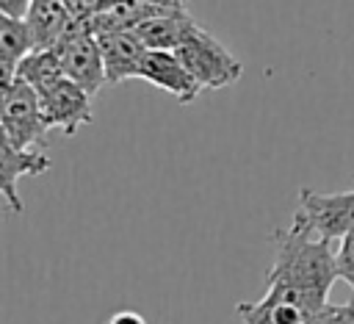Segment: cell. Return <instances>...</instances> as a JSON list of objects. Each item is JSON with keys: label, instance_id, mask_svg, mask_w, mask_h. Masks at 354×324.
<instances>
[{"label": "cell", "instance_id": "6da1fadb", "mask_svg": "<svg viewBox=\"0 0 354 324\" xmlns=\"http://www.w3.org/2000/svg\"><path fill=\"white\" fill-rule=\"evenodd\" d=\"M337 246L329 238L315 235L296 219L277 233V255L266 274V294L274 302L296 307L310 316L321 305H326L332 282L337 274Z\"/></svg>", "mask_w": 354, "mask_h": 324}, {"label": "cell", "instance_id": "7a4b0ae2", "mask_svg": "<svg viewBox=\"0 0 354 324\" xmlns=\"http://www.w3.org/2000/svg\"><path fill=\"white\" fill-rule=\"evenodd\" d=\"M0 130L3 138L17 147H44L53 130L44 119L36 89L19 75L0 83Z\"/></svg>", "mask_w": 354, "mask_h": 324}, {"label": "cell", "instance_id": "3957f363", "mask_svg": "<svg viewBox=\"0 0 354 324\" xmlns=\"http://www.w3.org/2000/svg\"><path fill=\"white\" fill-rule=\"evenodd\" d=\"M174 53L180 55V61L188 66V72L196 78V83L205 91L232 86L243 75V64L202 25H194Z\"/></svg>", "mask_w": 354, "mask_h": 324}, {"label": "cell", "instance_id": "277c9868", "mask_svg": "<svg viewBox=\"0 0 354 324\" xmlns=\"http://www.w3.org/2000/svg\"><path fill=\"white\" fill-rule=\"evenodd\" d=\"M293 219L321 238L340 241L354 227V188L340 194H318L301 188Z\"/></svg>", "mask_w": 354, "mask_h": 324}, {"label": "cell", "instance_id": "5b68a950", "mask_svg": "<svg viewBox=\"0 0 354 324\" xmlns=\"http://www.w3.org/2000/svg\"><path fill=\"white\" fill-rule=\"evenodd\" d=\"M53 50L58 53L66 78H72L75 83H80L91 97L108 83L100 42H97V36L83 22H72V28L66 30V36Z\"/></svg>", "mask_w": 354, "mask_h": 324}, {"label": "cell", "instance_id": "8992f818", "mask_svg": "<svg viewBox=\"0 0 354 324\" xmlns=\"http://www.w3.org/2000/svg\"><path fill=\"white\" fill-rule=\"evenodd\" d=\"M44 119L50 127L64 130L66 136H75L77 127L91 125V94L75 83L72 78H61L58 83H53L44 91H36Z\"/></svg>", "mask_w": 354, "mask_h": 324}, {"label": "cell", "instance_id": "52a82bcc", "mask_svg": "<svg viewBox=\"0 0 354 324\" xmlns=\"http://www.w3.org/2000/svg\"><path fill=\"white\" fill-rule=\"evenodd\" d=\"M138 78L169 91L183 105L194 102L199 97V91H205L174 50H147L141 58V66H138Z\"/></svg>", "mask_w": 354, "mask_h": 324}, {"label": "cell", "instance_id": "ba28073f", "mask_svg": "<svg viewBox=\"0 0 354 324\" xmlns=\"http://www.w3.org/2000/svg\"><path fill=\"white\" fill-rule=\"evenodd\" d=\"M53 166V161L44 155L41 147H17L3 138L0 150V191L14 213H22V199H19V180L22 177H36L44 174Z\"/></svg>", "mask_w": 354, "mask_h": 324}, {"label": "cell", "instance_id": "9c48e42d", "mask_svg": "<svg viewBox=\"0 0 354 324\" xmlns=\"http://www.w3.org/2000/svg\"><path fill=\"white\" fill-rule=\"evenodd\" d=\"M102 61H105V78L108 83H122L127 78H138V66L144 53L149 50L136 30H113L97 36Z\"/></svg>", "mask_w": 354, "mask_h": 324}, {"label": "cell", "instance_id": "30bf717a", "mask_svg": "<svg viewBox=\"0 0 354 324\" xmlns=\"http://www.w3.org/2000/svg\"><path fill=\"white\" fill-rule=\"evenodd\" d=\"M166 11H177V8H169V6H160V3H149V0H113L102 14L91 17L83 25L94 36H102V33H113V30H133L144 19L166 14Z\"/></svg>", "mask_w": 354, "mask_h": 324}, {"label": "cell", "instance_id": "8fae6325", "mask_svg": "<svg viewBox=\"0 0 354 324\" xmlns=\"http://www.w3.org/2000/svg\"><path fill=\"white\" fill-rule=\"evenodd\" d=\"M25 22L30 28L36 50H44V47H55L66 36L75 19L64 0H33L25 14Z\"/></svg>", "mask_w": 354, "mask_h": 324}, {"label": "cell", "instance_id": "7c38bea8", "mask_svg": "<svg viewBox=\"0 0 354 324\" xmlns=\"http://www.w3.org/2000/svg\"><path fill=\"white\" fill-rule=\"evenodd\" d=\"M196 22L185 14V8H177V11H166V14H158V17H149L144 19L138 28H133L138 33V39L149 47V50H177L180 42L188 36V30L194 28Z\"/></svg>", "mask_w": 354, "mask_h": 324}, {"label": "cell", "instance_id": "4fadbf2b", "mask_svg": "<svg viewBox=\"0 0 354 324\" xmlns=\"http://www.w3.org/2000/svg\"><path fill=\"white\" fill-rule=\"evenodd\" d=\"M30 50H36V44L25 17L0 14V69H3L0 83H8L17 78V66Z\"/></svg>", "mask_w": 354, "mask_h": 324}, {"label": "cell", "instance_id": "5bb4252c", "mask_svg": "<svg viewBox=\"0 0 354 324\" xmlns=\"http://www.w3.org/2000/svg\"><path fill=\"white\" fill-rule=\"evenodd\" d=\"M17 75H19L22 80H28L36 91H44V89H50L53 83H58L61 78H66L64 64H61V58H58V53H55L53 47L30 50V53L19 61Z\"/></svg>", "mask_w": 354, "mask_h": 324}, {"label": "cell", "instance_id": "9a60e30c", "mask_svg": "<svg viewBox=\"0 0 354 324\" xmlns=\"http://www.w3.org/2000/svg\"><path fill=\"white\" fill-rule=\"evenodd\" d=\"M304 324H354V302H346V305L326 302L315 313H310Z\"/></svg>", "mask_w": 354, "mask_h": 324}, {"label": "cell", "instance_id": "2e32d148", "mask_svg": "<svg viewBox=\"0 0 354 324\" xmlns=\"http://www.w3.org/2000/svg\"><path fill=\"white\" fill-rule=\"evenodd\" d=\"M335 255H337V274H340V280H346L354 288V227L337 241Z\"/></svg>", "mask_w": 354, "mask_h": 324}, {"label": "cell", "instance_id": "e0dca14e", "mask_svg": "<svg viewBox=\"0 0 354 324\" xmlns=\"http://www.w3.org/2000/svg\"><path fill=\"white\" fill-rule=\"evenodd\" d=\"M75 22H88L91 17L102 14L113 0H64Z\"/></svg>", "mask_w": 354, "mask_h": 324}, {"label": "cell", "instance_id": "ac0fdd59", "mask_svg": "<svg viewBox=\"0 0 354 324\" xmlns=\"http://www.w3.org/2000/svg\"><path fill=\"white\" fill-rule=\"evenodd\" d=\"M33 0H0V14H8V17H25L28 8H30Z\"/></svg>", "mask_w": 354, "mask_h": 324}, {"label": "cell", "instance_id": "d6986e66", "mask_svg": "<svg viewBox=\"0 0 354 324\" xmlns=\"http://www.w3.org/2000/svg\"><path fill=\"white\" fill-rule=\"evenodd\" d=\"M105 324H147V318L141 313H136V310H119Z\"/></svg>", "mask_w": 354, "mask_h": 324}, {"label": "cell", "instance_id": "ffe728a7", "mask_svg": "<svg viewBox=\"0 0 354 324\" xmlns=\"http://www.w3.org/2000/svg\"><path fill=\"white\" fill-rule=\"evenodd\" d=\"M149 3H160V6H169V8H180V6H174L171 0H149Z\"/></svg>", "mask_w": 354, "mask_h": 324}, {"label": "cell", "instance_id": "44dd1931", "mask_svg": "<svg viewBox=\"0 0 354 324\" xmlns=\"http://www.w3.org/2000/svg\"><path fill=\"white\" fill-rule=\"evenodd\" d=\"M171 3H174V6H180V8H183V0H171Z\"/></svg>", "mask_w": 354, "mask_h": 324}]
</instances>
